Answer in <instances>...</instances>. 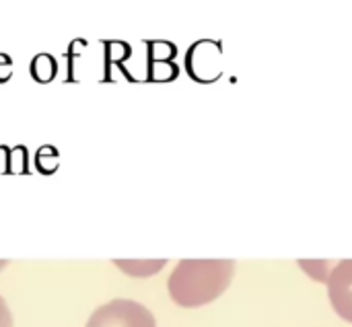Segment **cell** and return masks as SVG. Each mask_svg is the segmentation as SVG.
I'll return each mask as SVG.
<instances>
[{"mask_svg": "<svg viewBox=\"0 0 352 327\" xmlns=\"http://www.w3.org/2000/svg\"><path fill=\"white\" fill-rule=\"evenodd\" d=\"M29 74L37 84H50L58 76V60L47 52L37 54L29 64Z\"/></svg>", "mask_w": 352, "mask_h": 327, "instance_id": "52a82bcc", "label": "cell"}, {"mask_svg": "<svg viewBox=\"0 0 352 327\" xmlns=\"http://www.w3.org/2000/svg\"><path fill=\"white\" fill-rule=\"evenodd\" d=\"M89 41L82 39V37H76L68 43V49L64 54L66 58V82H78V76H76V60L82 58V52L87 49Z\"/></svg>", "mask_w": 352, "mask_h": 327, "instance_id": "30bf717a", "label": "cell"}, {"mask_svg": "<svg viewBox=\"0 0 352 327\" xmlns=\"http://www.w3.org/2000/svg\"><path fill=\"white\" fill-rule=\"evenodd\" d=\"M27 161H29V155H27V148L25 146H16L10 150V171H19V173H27Z\"/></svg>", "mask_w": 352, "mask_h": 327, "instance_id": "7c38bea8", "label": "cell"}, {"mask_svg": "<svg viewBox=\"0 0 352 327\" xmlns=\"http://www.w3.org/2000/svg\"><path fill=\"white\" fill-rule=\"evenodd\" d=\"M179 66L175 62H146L144 82H173L179 76Z\"/></svg>", "mask_w": 352, "mask_h": 327, "instance_id": "9c48e42d", "label": "cell"}, {"mask_svg": "<svg viewBox=\"0 0 352 327\" xmlns=\"http://www.w3.org/2000/svg\"><path fill=\"white\" fill-rule=\"evenodd\" d=\"M12 78V58L0 52V84H6Z\"/></svg>", "mask_w": 352, "mask_h": 327, "instance_id": "4fadbf2b", "label": "cell"}, {"mask_svg": "<svg viewBox=\"0 0 352 327\" xmlns=\"http://www.w3.org/2000/svg\"><path fill=\"white\" fill-rule=\"evenodd\" d=\"M6 266H8V262H6V260H0V270L6 268Z\"/></svg>", "mask_w": 352, "mask_h": 327, "instance_id": "9a60e30c", "label": "cell"}, {"mask_svg": "<svg viewBox=\"0 0 352 327\" xmlns=\"http://www.w3.org/2000/svg\"><path fill=\"white\" fill-rule=\"evenodd\" d=\"M233 274L231 260H182L169 276L167 291L175 305L196 309L217 301L229 289Z\"/></svg>", "mask_w": 352, "mask_h": 327, "instance_id": "6da1fadb", "label": "cell"}, {"mask_svg": "<svg viewBox=\"0 0 352 327\" xmlns=\"http://www.w3.org/2000/svg\"><path fill=\"white\" fill-rule=\"evenodd\" d=\"M0 327H12V313L2 297H0Z\"/></svg>", "mask_w": 352, "mask_h": 327, "instance_id": "5bb4252c", "label": "cell"}, {"mask_svg": "<svg viewBox=\"0 0 352 327\" xmlns=\"http://www.w3.org/2000/svg\"><path fill=\"white\" fill-rule=\"evenodd\" d=\"M186 72L200 84H212L223 76V45L214 39H200L186 52Z\"/></svg>", "mask_w": 352, "mask_h": 327, "instance_id": "3957f363", "label": "cell"}, {"mask_svg": "<svg viewBox=\"0 0 352 327\" xmlns=\"http://www.w3.org/2000/svg\"><path fill=\"white\" fill-rule=\"evenodd\" d=\"M326 282L334 311L338 317L352 324V260L336 262Z\"/></svg>", "mask_w": 352, "mask_h": 327, "instance_id": "277c9868", "label": "cell"}, {"mask_svg": "<svg viewBox=\"0 0 352 327\" xmlns=\"http://www.w3.org/2000/svg\"><path fill=\"white\" fill-rule=\"evenodd\" d=\"M103 82H116L113 70L132 58V45L120 39H103Z\"/></svg>", "mask_w": 352, "mask_h": 327, "instance_id": "5b68a950", "label": "cell"}, {"mask_svg": "<svg viewBox=\"0 0 352 327\" xmlns=\"http://www.w3.org/2000/svg\"><path fill=\"white\" fill-rule=\"evenodd\" d=\"M85 327H157V322L142 303L132 299H113L97 307Z\"/></svg>", "mask_w": 352, "mask_h": 327, "instance_id": "7a4b0ae2", "label": "cell"}, {"mask_svg": "<svg viewBox=\"0 0 352 327\" xmlns=\"http://www.w3.org/2000/svg\"><path fill=\"white\" fill-rule=\"evenodd\" d=\"M146 62H173L177 58V47L165 39H144Z\"/></svg>", "mask_w": 352, "mask_h": 327, "instance_id": "ba28073f", "label": "cell"}, {"mask_svg": "<svg viewBox=\"0 0 352 327\" xmlns=\"http://www.w3.org/2000/svg\"><path fill=\"white\" fill-rule=\"evenodd\" d=\"M113 266L130 278H151L167 266V260H113Z\"/></svg>", "mask_w": 352, "mask_h": 327, "instance_id": "8992f818", "label": "cell"}, {"mask_svg": "<svg viewBox=\"0 0 352 327\" xmlns=\"http://www.w3.org/2000/svg\"><path fill=\"white\" fill-rule=\"evenodd\" d=\"M35 167L41 173H52L58 167V153L54 146H41L35 155Z\"/></svg>", "mask_w": 352, "mask_h": 327, "instance_id": "8fae6325", "label": "cell"}]
</instances>
